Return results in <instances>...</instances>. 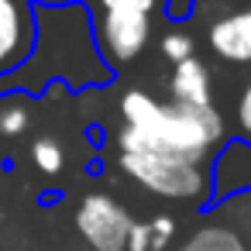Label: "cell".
I'll return each mask as SVG.
<instances>
[{
    "instance_id": "6da1fadb",
    "label": "cell",
    "mask_w": 251,
    "mask_h": 251,
    "mask_svg": "<svg viewBox=\"0 0 251 251\" xmlns=\"http://www.w3.org/2000/svg\"><path fill=\"white\" fill-rule=\"evenodd\" d=\"M38 42L31 59L11 73L18 93L45 97L55 83L73 93L110 86L114 69L103 62L93 38V11L86 0L69 4H38Z\"/></svg>"
},
{
    "instance_id": "7a4b0ae2",
    "label": "cell",
    "mask_w": 251,
    "mask_h": 251,
    "mask_svg": "<svg viewBox=\"0 0 251 251\" xmlns=\"http://www.w3.org/2000/svg\"><path fill=\"white\" fill-rule=\"evenodd\" d=\"M117 114H121L117 151H158L206 165L213 151L227 141V124L217 107L158 100L155 93L138 86L121 93Z\"/></svg>"
},
{
    "instance_id": "3957f363",
    "label": "cell",
    "mask_w": 251,
    "mask_h": 251,
    "mask_svg": "<svg viewBox=\"0 0 251 251\" xmlns=\"http://www.w3.org/2000/svg\"><path fill=\"white\" fill-rule=\"evenodd\" d=\"M117 169L131 182H138L141 189L162 200L196 203L210 210V169L206 165L158 155V151H117Z\"/></svg>"
},
{
    "instance_id": "277c9868",
    "label": "cell",
    "mask_w": 251,
    "mask_h": 251,
    "mask_svg": "<svg viewBox=\"0 0 251 251\" xmlns=\"http://www.w3.org/2000/svg\"><path fill=\"white\" fill-rule=\"evenodd\" d=\"M73 220H76L79 237L90 244V251H127V234H131L134 217L117 196L103 189L86 193L76 203Z\"/></svg>"
},
{
    "instance_id": "5b68a950",
    "label": "cell",
    "mask_w": 251,
    "mask_h": 251,
    "mask_svg": "<svg viewBox=\"0 0 251 251\" xmlns=\"http://www.w3.org/2000/svg\"><path fill=\"white\" fill-rule=\"evenodd\" d=\"M151 31H155V18L148 14H134V11H97L93 14L97 49L114 73L145 55Z\"/></svg>"
},
{
    "instance_id": "8992f818",
    "label": "cell",
    "mask_w": 251,
    "mask_h": 251,
    "mask_svg": "<svg viewBox=\"0 0 251 251\" xmlns=\"http://www.w3.org/2000/svg\"><path fill=\"white\" fill-rule=\"evenodd\" d=\"M206 49L227 66H251V0L220 4L203 28Z\"/></svg>"
},
{
    "instance_id": "52a82bcc",
    "label": "cell",
    "mask_w": 251,
    "mask_h": 251,
    "mask_svg": "<svg viewBox=\"0 0 251 251\" xmlns=\"http://www.w3.org/2000/svg\"><path fill=\"white\" fill-rule=\"evenodd\" d=\"M38 0H0V76L18 73L38 42Z\"/></svg>"
},
{
    "instance_id": "ba28073f",
    "label": "cell",
    "mask_w": 251,
    "mask_h": 251,
    "mask_svg": "<svg viewBox=\"0 0 251 251\" xmlns=\"http://www.w3.org/2000/svg\"><path fill=\"white\" fill-rule=\"evenodd\" d=\"M206 169H210V210L230 200L251 196V141L248 138L241 134L227 138L213 151Z\"/></svg>"
},
{
    "instance_id": "9c48e42d",
    "label": "cell",
    "mask_w": 251,
    "mask_h": 251,
    "mask_svg": "<svg viewBox=\"0 0 251 251\" xmlns=\"http://www.w3.org/2000/svg\"><path fill=\"white\" fill-rule=\"evenodd\" d=\"M169 100L176 103H189V107H213V76L210 66L193 55L172 66L169 73Z\"/></svg>"
},
{
    "instance_id": "30bf717a",
    "label": "cell",
    "mask_w": 251,
    "mask_h": 251,
    "mask_svg": "<svg viewBox=\"0 0 251 251\" xmlns=\"http://www.w3.org/2000/svg\"><path fill=\"white\" fill-rule=\"evenodd\" d=\"M179 251H248V244L230 224H203L182 241Z\"/></svg>"
},
{
    "instance_id": "8fae6325",
    "label": "cell",
    "mask_w": 251,
    "mask_h": 251,
    "mask_svg": "<svg viewBox=\"0 0 251 251\" xmlns=\"http://www.w3.org/2000/svg\"><path fill=\"white\" fill-rule=\"evenodd\" d=\"M31 107H35V97L4 93L0 97V134L4 138H21L31 127Z\"/></svg>"
},
{
    "instance_id": "7c38bea8",
    "label": "cell",
    "mask_w": 251,
    "mask_h": 251,
    "mask_svg": "<svg viewBox=\"0 0 251 251\" xmlns=\"http://www.w3.org/2000/svg\"><path fill=\"white\" fill-rule=\"evenodd\" d=\"M31 162H35V169L42 176H59L66 169V148H62V141L52 138V134H38L31 141Z\"/></svg>"
},
{
    "instance_id": "4fadbf2b",
    "label": "cell",
    "mask_w": 251,
    "mask_h": 251,
    "mask_svg": "<svg viewBox=\"0 0 251 251\" xmlns=\"http://www.w3.org/2000/svg\"><path fill=\"white\" fill-rule=\"evenodd\" d=\"M158 52H162V59L165 62H182V59H193L196 55V38L182 28V25H172L165 35H162V42H158Z\"/></svg>"
},
{
    "instance_id": "5bb4252c",
    "label": "cell",
    "mask_w": 251,
    "mask_h": 251,
    "mask_svg": "<svg viewBox=\"0 0 251 251\" xmlns=\"http://www.w3.org/2000/svg\"><path fill=\"white\" fill-rule=\"evenodd\" d=\"M90 11H134V14H162V0H90Z\"/></svg>"
},
{
    "instance_id": "9a60e30c",
    "label": "cell",
    "mask_w": 251,
    "mask_h": 251,
    "mask_svg": "<svg viewBox=\"0 0 251 251\" xmlns=\"http://www.w3.org/2000/svg\"><path fill=\"white\" fill-rule=\"evenodd\" d=\"M148 227H151V251H165L169 241L176 237V217L172 213H158V217L148 220Z\"/></svg>"
},
{
    "instance_id": "2e32d148",
    "label": "cell",
    "mask_w": 251,
    "mask_h": 251,
    "mask_svg": "<svg viewBox=\"0 0 251 251\" xmlns=\"http://www.w3.org/2000/svg\"><path fill=\"white\" fill-rule=\"evenodd\" d=\"M234 124H237L241 138L251 141V79H248V83L241 86V93H237V103H234Z\"/></svg>"
},
{
    "instance_id": "e0dca14e",
    "label": "cell",
    "mask_w": 251,
    "mask_h": 251,
    "mask_svg": "<svg viewBox=\"0 0 251 251\" xmlns=\"http://www.w3.org/2000/svg\"><path fill=\"white\" fill-rule=\"evenodd\" d=\"M200 0H162V14L169 25H186L189 18H196Z\"/></svg>"
},
{
    "instance_id": "ac0fdd59",
    "label": "cell",
    "mask_w": 251,
    "mask_h": 251,
    "mask_svg": "<svg viewBox=\"0 0 251 251\" xmlns=\"http://www.w3.org/2000/svg\"><path fill=\"white\" fill-rule=\"evenodd\" d=\"M127 251H151V227H148V220H134L131 224Z\"/></svg>"
},
{
    "instance_id": "d6986e66",
    "label": "cell",
    "mask_w": 251,
    "mask_h": 251,
    "mask_svg": "<svg viewBox=\"0 0 251 251\" xmlns=\"http://www.w3.org/2000/svg\"><path fill=\"white\" fill-rule=\"evenodd\" d=\"M38 4H69V0H38Z\"/></svg>"
}]
</instances>
